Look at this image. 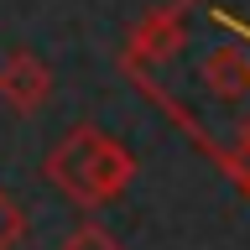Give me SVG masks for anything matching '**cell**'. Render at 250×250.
<instances>
[{
	"mask_svg": "<svg viewBox=\"0 0 250 250\" xmlns=\"http://www.w3.org/2000/svg\"><path fill=\"white\" fill-rule=\"evenodd\" d=\"M42 172H47V183L58 188L62 198H73L78 208H104V203H115L130 188L136 156L125 151L109 130H99V125H73L47 151Z\"/></svg>",
	"mask_w": 250,
	"mask_h": 250,
	"instance_id": "cell-1",
	"label": "cell"
},
{
	"mask_svg": "<svg viewBox=\"0 0 250 250\" xmlns=\"http://www.w3.org/2000/svg\"><path fill=\"white\" fill-rule=\"evenodd\" d=\"M52 89H58V78L47 58H37L31 47H11L0 58V104L11 115H42L52 104Z\"/></svg>",
	"mask_w": 250,
	"mask_h": 250,
	"instance_id": "cell-2",
	"label": "cell"
},
{
	"mask_svg": "<svg viewBox=\"0 0 250 250\" xmlns=\"http://www.w3.org/2000/svg\"><path fill=\"white\" fill-rule=\"evenodd\" d=\"M198 83L208 89V99H219V104H240V99H250V58H245V47L219 42L214 52H203Z\"/></svg>",
	"mask_w": 250,
	"mask_h": 250,
	"instance_id": "cell-3",
	"label": "cell"
},
{
	"mask_svg": "<svg viewBox=\"0 0 250 250\" xmlns=\"http://www.w3.org/2000/svg\"><path fill=\"white\" fill-rule=\"evenodd\" d=\"M21 240H26V208L0 188V250H16Z\"/></svg>",
	"mask_w": 250,
	"mask_h": 250,
	"instance_id": "cell-4",
	"label": "cell"
},
{
	"mask_svg": "<svg viewBox=\"0 0 250 250\" xmlns=\"http://www.w3.org/2000/svg\"><path fill=\"white\" fill-rule=\"evenodd\" d=\"M58 250H125V245H120L109 229H99V224H78V229L68 234Z\"/></svg>",
	"mask_w": 250,
	"mask_h": 250,
	"instance_id": "cell-5",
	"label": "cell"
},
{
	"mask_svg": "<svg viewBox=\"0 0 250 250\" xmlns=\"http://www.w3.org/2000/svg\"><path fill=\"white\" fill-rule=\"evenodd\" d=\"M214 16H219V21H224V26H234V31H245V42H250V26H245V21H234L229 11H214Z\"/></svg>",
	"mask_w": 250,
	"mask_h": 250,
	"instance_id": "cell-6",
	"label": "cell"
},
{
	"mask_svg": "<svg viewBox=\"0 0 250 250\" xmlns=\"http://www.w3.org/2000/svg\"><path fill=\"white\" fill-rule=\"evenodd\" d=\"M240 151L250 156V115H245V120H240Z\"/></svg>",
	"mask_w": 250,
	"mask_h": 250,
	"instance_id": "cell-7",
	"label": "cell"
}]
</instances>
